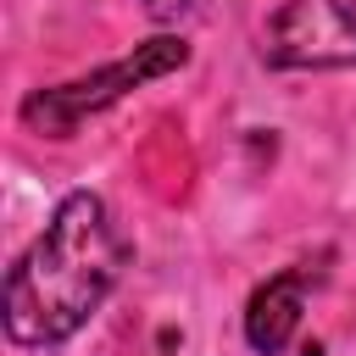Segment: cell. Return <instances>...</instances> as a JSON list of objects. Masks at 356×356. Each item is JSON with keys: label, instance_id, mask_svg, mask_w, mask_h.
<instances>
[{"label": "cell", "instance_id": "6", "mask_svg": "<svg viewBox=\"0 0 356 356\" xmlns=\"http://www.w3.org/2000/svg\"><path fill=\"white\" fill-rule=\"evenodd\" d=\"M300 356H323V345H306V350H300Z\"/></svg>", "mask_w": 356, "mask_h": 356}, {"label": "cell", "instance_id": "2", "mask_svg": "<svg viewBox=\"0 0 356 356\" xmlns=\"http://www.w3.org/2000/svg\"><path fill=\"white\" fill-rule=\"evenodd\" d=\"M184 61H189V44H184V39H150V44H139L134 56H122V61H111V67L89 72V78H72V83H56V89L28 95V100H22V117H28L39 134L67 139L83 117H95V111L117 106L128 89H139V83H150V78H161V72L184 67Z\"/></svg>", "mask_w": 356, "mask_h": 356}, {"label": "cell", "instance_id": "1", "mask_svg": "<svg viewBox=\"0 0 356 356\" xmlns=\"http://www.w3.org/2000/svg\"><path fill=\"white\" fill-rule=\"evenodd\" d=\"M128 256L134 245L111 206L89 189H72L6 278V334L17 345L72 339L117 289Z\"/></svg>", "mask_w": 356, "mask_h": 356}, {"label": "cell", "instance_id": "4", "mask_svg": "<svg viewBox=\"0 0 356 356\" xmlns=\"http://www.w3.org/2000/svg\"><path fill=\"white\" fill-rule=\"evenodd\" d=\"M312 278H317L312 267H284V273H273L250 295V306H245V339H250L256 356H284L289 350V339L300 328V312H306V284Z\"/></svg>", "mask_w": 356, "mask_h": 356}, {"label": "cell", "instance_id": "5", "mask_svg": "<svg viewBox=\"0 0 356 356\" xmlns=\"http://www.w3.org/2000/svg\"><path fill=\"white\" fill-rule=\"evenodd\" d=\"M184 6H189V0H145V11H150V17H178Z\"/></svg>", "mask_w": 356, "mask_h": 356}, {"label": "cell", "instance_id": "3", "mask_svg": "<svg viewBox=\"0 0 356 356\" xmlns=\"http://www.w3.org/2000/svg\"><path fill=\"white\" fill-rule=\"evenodd\" d=\"M267 61L295 72L356 61V0H284L267 28Z\"/></svg>", "mask_w": 356, "mask_h": 356}]
</instances>
